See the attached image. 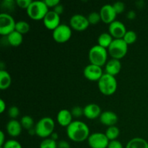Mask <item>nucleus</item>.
Returning a JSON list of instances; mask_svg holds the SVG:
<instances>
[{
    "instance_id": "obj_1",
    "label": "nucleus",
    "mask_w": 148,
    "mask_h": 148,
    "mask_svg": "<svg viewBox=\"0 0 148 148\" xmlns=\"http://www.w3.org/2000/svg\"><path fill=\"white\" fill-rule=\"evenodd\" d=\"M66 135L68 138L75 143H82L88 140L90 134V129L85 123L81 121H73L66 127Z\"/></svg>"
},
{
    "instance_id": "obj_2",
    "label": "nucleus",
    "mask_w": 148,
    "mask_h": 148,
    "mask_svg": "<svg viewBox=\"0 0 148 148\" xmlns=\"http://www.w3.org/2000/svg\"><path fill=\"white\" fill-rule=\"evenodd\" d=\"M98 85L100 92L103 95L108 96L115 93L118 84L115 77L104 73L98 81Z\"/></svg>"
},
{
    "instance_id": "obj_3",
    "label": "nucleus",
    "mask_w": 148,
    "mask_h": 148,
    "mask_svg": "<svg viewBox=\"0 0 148 148\" xmlns=\"http://www.w3.org/2000/svg\"><path fill=\"white\" fill-rule=\"evenodd\" d=\"M54 128V121L50 117H43L40 119L34 127L36 135L44 139L48 138L53 134Z\"/></svg>"
},
{
    "instance_id": "obj_4",
    "label": "nucleus",
    "mask_w": 148,
    "mask_h": 148,
    "mask_svg": "<svg viewBox=\"0 0 148 148\" xmlns=\"http://www.w3.org/2000/svg\"><path fill=\"white\" fill-rule=\"evenodd\" d=\"M26 12L32 20H43L49 10L44 1H32Z\"/></svg>"
},
{
    "instance_id": "obj_5",
    "label": "nucleus",
    "mask_w": 148,
    "mask_h": 148,
    "mask_svg": "<svg viewBox=\"0 0 148 148\" xmlns=\"http://www.w3.org/2000/svg\"><path fill=\"white\" fill-rule=\"evenodd\" d=\"M107 49L100 46L99 45L93 46L89 51V60L90 64L97 65L102 67L103 66L106 64L107 58H108Z\"/></svg>"
},
{
    "instance_id": "obj_6",
    "label": "nucleus",
    "mask_w": 148,
    "mask_h": 148,
    "mask_svg": "<svg viewBox=\"0 0 148 148\" xmlns=\"http://www.w3.org/2000/svg\"><path fill=\"white\" fill-rule=\"evenodd\" d=\"M128 51V45L123 39H114L108 49V54L112 59H123Z\"/></svg>"
},
{
    "instance_id": "obj_7",
    "label": "nucleus",
    "mask_w": 148,
    "mask_h": 148,
    "mask_svg": "<svg viewBox=\"0 0 148 148\" xmlns=\"http://www.w3.org/2000/svg\"><path fill=\"white\" fill-rule=\"evenodd\" d=\"M15 25L16 22L9 13L0 14V35L7 37L15 30Z\"/></svg>"
},
{
    "instance_id": "obj_8",
    "label": "nucleus",
    "mask_w": 148,
    "mask_h": 148,
    "mask_svg": "<svg viewBox=\"0 0 148 148\" xmlns=\"http://www.w3.org/2000/svg\"><path fill=\"white\" fill-rule=\"evenodd\" d=\"M72 28L66 24H61L53 30V38L56 43H64L69 40L72 37Z\"/></svg>"
},
{
    "instance_id": "obj_9",
    "label": "nucleus",
    "mask_w": 148,
    "mask_h": 148,
    "mask_svg": "<svg viewBox=\"0 0 148 148\" xmlns=\"http://www.w3.org/2000/svg\"><path fill=\"white\" fill-rule=\"evenodd\" d=\"M109 140L102 132H94L89 136L88 143L91 148H107Z\"/></svg>"
},
{
    "instance_id": "obj_10",
    "label": "nucleus",
    "mask_w": 148,
    "mask_h": 148,
    "mask_svg": "<svg viewBox=\"0 0 148 148\" xmlns=\"http://www.w3.org/2000/svg\"><path fill=\"white\" fill-rule=\"evenodd\" d=\"M70 27L76 31H84L89 27L90 23L88 22V17L82 14H77L72 16L69 20Z\"/></svg>"
},
{
    "instance_id": "obj_11",
    "label": "nucleus",
    "mask_w": 148,
    "mask_h": 148,
    "mask_svg": "<svg viewBox=\"0 0 148 148\" xmlns=\"http://www.w3.org/2000/svg\"><path fill=\"white\" fill-rule=\"evenodd\" d=\"M103 74L102 67L92 64L85 66L83 71L84 77L90 81H98Z\"/></svg>"
},
{
    "instance_id": "obj_12",
    "label": "nucleus",
    "mask_w": 148,
    "mask_h": 148,
    "mask_svg": "<svg viewBox=\"0 0 148 148\" xmlns=\"http://www.w3.org/2000/svg\"><path fill=\"white\" fill-rule=\"evenodd\" d=\"M108 32L114 39H123L127 30L124 23L119 20H115L108 26Z\"/></svg>"
},
{
    "instance_id": "obj_13",
    "label": "nucleus",
    "mask_w": 148,
    "mask_h": 148,
    "mask_svg": "<svg viewBox=\"0 0 148 148\" xmlns=\"http://www.w3.org/2000/svg\"><path fill=\"white\" fill-rule=\"evenodd\" d=\"M101 21L106 24H111L116 20L117 14L111 4H105L101 7L99 12Z\"/></svg>"
},
{
    "instance_id": "obj_14",
    "label": "nucleus",
    "mask_w": 148,
    "mask_h": 148,
    "mask_svg": "<svg viewBox=\"0 0 148 148\" xmlns=\"http://www.w3.org/2000/svg\"><path fill=\"white\" fill-rule=\"evenodd\" d=\"M43 25L46 29L54 30L58 26L60 25V15L56 14L54 11H49L43 20Z\"/></svg>"
},
{
    "instance_id": "obj_15",
    "label": "nucleus",
    "mask_w": 148,
    "mask_h": 148,
    "mask_svg": "<svg viewBox=\"0 0 148 148\" xmlns=\"http://www.w3.org/2000/svg\"><path fill=\"white\" fill-rule=\"evenodd\" d=\"M100 122L103 125L107 126V127H112L115 126L118 122V116L116 113L111 111H106L103 112L99 117Z\"/></svg>"
},
{
    "instance_id": "obj_16",
    "label": "nucleus",
    "mask_w": 148,
    "mask_h": 148,
    "mask_svg": "<svg viewBox=\"0 0 148 148\" xmlns=\"http://www.w3.org/2000/svg\"><path fill=\"white\" fill-rule=\"evenodd\" d=\"M84 116L88 119H95L100 117L101 113V108L95 103H89L83 108Z\"/></svg>"
},
{
    "instance_id": "obj_17",
    "label": "nucleus",
    "mask_w": 148,
    "mask_h": 148,
    "mask_svg": "<svg viewBox=\"0 0 148 148\" xmlns=\"http://www.w3.org/2000/svg\"><path fill=\"white\" fill-rule=\"evenodd\" d=\"M23 127L20 121L17 119H11L8 121L6 126V130L10 136L12 137H17L21 134Z\"/></svg>"
},
{
    "instance_id": "obj_18",
    "label": "nucleus",
    "mask_w": 148,
    "mask_h": 148,
    "mask_svg": "<svg viewBox=\"0 0 148 148\" xmlns=\"http://www.w3.org/2000/svg\"><path fill=\"white\" fill-rule=\"evenodd\" d=\"M106 73L115 77L118 75L121 69V64L120 60L115 59H110L105 65Z\"/></svg>"
},
{
    "instance_id": "obj_19",
    "label": "nucleus",
    "mask_w": 148,
    "mask_h": 148,
    "mask_svg": "<svg viewBox=\"0 0 148 148\" xmlns=\"http://www.w3.org/2000/svg\"><path fill=\"white\" fill-rule=\"evenodd\" d=\"M72 115L71 111L67 109H62L59 111L56 116V120L60 126L67 127L72 122Z\"/></svg>"
},
{
    "instance_id": "obj_20",
    "label": "nucleus",
    "mask_w": 148,
    "mask_h": 148,
    "mask_svg": "<svg viewBox=\"0 0 148 148\" xmlns=\"http://www.w3.org/2000/svg\"><path fill=\"white\" fill-rule=\"evenodd\" d=\"M6 38H7V43L10 46H14V47H17V46L21 45L22 43H23V35L14 30L12 33H10L9 36H7Z\"/></svg>"
},
{
    "instance_id": "obj_21",
    "label": "nucleus",
    "mask_w": 148,
    "mask_h": 148,
    "mask_svg": "<svg viewBox=\"0 0 148 148\" xmlns=\"http://www.w3.org/2000/svg\"><path fill=\"white\" fill-rule=\"evenodd\" d=\"M12 83V77L8 72L4 69L0 70V89L1 90L8 89Z\"/></svg>"
},
{
    "instance_id": "obj_22",
    "label": "nucleus",
    "mask_w": 148,
    "mask_h": 148,
    "mask_svg": "<svg viewBox=\"0 0 148 148\" xmlns=\"http://www.w3.org/2000/svg\"><path fill=\"white\" fill-rule=\"evenodd\" d=\"M125 148H148V143L141 137H134L128 142Z\"/></svg>"
},
{
    "instance_id": "obj_23",
    "label": "nucleus",
    "mask_w": 148,
    "mask_h": 148,
    "mask_svg": "<svg viewBox=\"0 0 148 148\" xmlns=\"http://www.w3.org/2000/svg\"><path fill=\"white\" fill-rule=\"evenodd\" d=\"M113 40H114L113 37L110 35L109 33H103L98 37V45L107 49H108Z\"/></svg>"
},
{
    "instance_id": "obj_24",
    "label": "nucleus",
    "mask_w": 148,
    "mask_h": 148,
    "mask_svg": "<svg viewBox=\"0 0 148 148\" xmlns=\"http://www.w3.org/2000/svg\"><path fill=\"white\" fill-rule=\"evenodd\" d=\"M119 129L117 127H116V126L108 127L105 133L106 136L109 141H113V140H116L119 136Z\"/></svg>"
},
{
    "instance_id": "obj_25",
    "label": "nucleus",
    "mask_w": 148,
    "mask_h": 148,
    "mask_svg": "<svg viewBox=\"0 0 148 148\" xmlns=\"http://www.w3.org/2000/svg\"><path fill=\"white\" fill-rule=\"evenodd\" d=\"M20 123L23 129L27 130H30L34 128V120L30 116H24L21 118Z\"/></svg>"
},
{
    "instance_id": "obj_26",
    "label": "nucleus",
    "mask_w": 148,
    "mask_h": 148,
    "mask_svg": "<svg viewBox=\"0 0 148 148\" xmlns=\"http://www.w3.org/2000/svg\"><path fill=\"white\" fill-rule=\"evenodd\" d=\"M30 25L26 21L20 20V21H18L16 23L15 30L17 32H18V33H21L22 35L28 33L29 30H30Z\"/></svg>"
},
{
    "instance_id": "obj_27",
    "label": "nucleus",
    "mask_w": 148,
    "mask_h": 148,
    "mask_svg": "<svg viewBox=\"0 0 148 148\" xmlns=\"http://www.w3.org/2000/svg\"><path fill=\"white\" fill-rule=\"evenodd\" d=\"M137 39V33H135L133 30H128V31L126 33L125 36L123 38V40L125 41V43L127 45L132 44V43H135L136 40Z\"/></svg>"
},
{
    "instance_id": "obj_28",
    "label": "nucleus",
    "mask_w": 148,
    "mask_h": 148,
    "mask_svg": "<svg viewBox=\"0 0 148 148\" xmlns=\"http://www.w3.org/2000/svg\"><path fill=\"white\" fill-rule=\"evenodd\" d=\"M40 148H58V143L53 139L46 138L40 143Z\"/></svg>"
},
{
    "instance_id": "obj_29",
    "label": "nucleus",
    "mask_w": 148,
    "mask_h": 148,
    "mask_svg": "<svg viewBox=\"0 0 148 148\" xmlns=\"http://www.w3.org/2000/svg\"><path fill=\"white\" fill-rule=\"evenodd\" d=\"M1 7L2 10L7 12H12L16 5V1L13 0H4L1 2ZM7 13V12H5Z\"/></svg>"
},
{
    "instance_id": "obj_30",
    "label": "nucleus",
    "mask_w": 148,
    "mask_h": 148,
    "mask_svg": "<svg viewBox=\"0 0 148 148\" xmlns=\"http://www.w3.org/2000/svg\"><path fill=\"white\" fill-rule=\"evenodd\" d=\"M88 20L90 25H97L101 20L100 13L97 12H92L90 13L89 15L88 16Z\"/></svg>"
},
{
    "instance_id": "obj_31",
    "label": "nucleus",
    "mask_w": 148,
    "mask_h": 148,
    "mask_svg": "<svg viewBox=\"0 0 148 148\" xmlns=\"http://www.w3.org/2000/svg\"><path fill=\"white\" fill-rule=\"evenodd\" d=\"M3 148H23L21 144L15 140H10L5 142L4 145L1 146Z\"/></svg>"
},
{
    "instance_id": "obj_32",
    "label": "nucleus",
    "mask_w": 148,
    "mask_h": 148,
    "mask_svg": "<svg viewBox=\"0 0 148 148\" xmlns=\"http://www.w3.org/2000/svg\"><path fill=\"white\" fill-rule=\"evenodd\" d=\"M8 115L11 119H16L20 115V110L17 106H12L8 110Z\"/></svg>"
},
{
    "instance_id": "obj_33",
    "label": "nucleus",
    "mask_w": 148,
    "mask_h": 148,
    "mask_svg": "<svg viewBox=\"0 0 148 148\" xmlns=\"http://www.w3.org/2000/svg\"><path fill=\"white\" fill-rule=\"evenodd\" d=\"M112 6L117 14H121L125 10V4L121 1H116L114 4H112Z\"/></svg>"
},
{
    "instance_id": "obj_34",
    "label": "nucleus",
    "mask_w": 148,
    "mask_h": 148,
    "mask_svg": "<svg viewBox=\"0 0 148 148\" xmlns=\"http://www.w3.org/2000/svg\"><path fill=\"white\" fill-rule=\"evenodd\" d=\"M71 113H72V116L75 117V118H79L82 116H84L83 108L79 106L73 107L71 110Z\"/></svg>"
},
{
    "instance_id": "obj_35",
    "label": "nucleus",
    "mask_w": 148,
    "mask_h": 148,
    "mask_svg": "<svg viewBox=\"0 0 148 148\" xmlns=\"http://www.w3.org/2000/svg\"><path fill=\"white\" fill-rule=\"evenodd\" d=\"M31 0H16V4L21 9H27L32 3Z\"/></svg>"
},
{
    "instance_id": "obj_36",
    "label": "nucleus",
    "mask_w": 148,
    "mask_h": 148,
    "mask_svg": "<svg viewBox=\"0 0 148 148\" xmlns=\"http://www.w3.org/2000/svg\"><path fill=\"white\" fill-rule=\"evenodd\" d=\"M107 148H124V147H123L121 142L116 140H113V141H110L109 143H108V147Z\"/></svg>"
},
{
    "instance_id": "obj_37",
    "label": "nucleus",
    "mask_w": 148,
    "mask_h": 148,
    "mask_svg": "<svg viewBox=\"0 0 148 148\" xmlns=\"http://www.w3.org/2000/svg\"><path fill=\"white\" fill-rule=\"evenodd\" d=\"M44 2L49 8H50V7H53L54 8L56 5L60 4L59 0H45Z\"/></svg>"
},
{
    "instance_id": "obj_38",
    "label": "nucleus",
    "mask_w": 148,
    "mask_h": 148,
    "mask_svg": "<svg viewBox=\"0 0 148 148\" xmlns=\"http://www.w3.org/2000/svg\"><path fill=\"white\" fill-rule=\"evenodd\" d=\"M58 148H71L70 145L65 140H60L58 143Z\"/></svg>"
},
{
    "instance_id": "obj_39",
    "label": "nucleus",
    "mask_w": 148,
    "mask_h": 148,
    "mask_svg": "<svg viewBox=\"0 0 148 148\" xmlns=\"http://www.w3.org/2000/svg\"><path fill=\"white\" fill-rule=\"evenodd\" d=\"M53 11L55 12L56 13V14H58L59 15H60V14H62V13H63L64 12V7L62 4H59L58 5H56V7L53 8Z\"/></svg>"
},
{
    "instance_id": "obj_40",
    "label": "nucleus",
    "mask_w": 148,
    "mask_h": 148,
    "mask_svg": "<svg viewBox=\"0 0 148 148\" xmlns=\"http://www.w3.org/2000/svg\"><path fill=\"white\" fill-rule=\"evenodd\" d=\"M136 16H137L136 12L134 11H133V10H130V11H129L128 13L127 14V17L130 20H134V19L136 18Z\"/></svg>"
},
{
    "instance_id": "obj_41",
    "label": "nucleus",
    "mask_w": 148,
    "mask_h": 148,
    "mask_svg": "<svg viewBox=\"0 0 148 148\" xmlns=\"http://www.w3.org/2000/svg\"><path fill=\"white\" fill-rule=\"evenodd\" d=\"M5 142V135H4V132L1 131L0 132V147L4 145Z\"/></svg>"
},
{
    "instance_id": "obj_42",
    "label": "nucleus",
    "mask_w": 148,
    "mask_h": 148,
    "mask_svg": "<svg viewBox=\"0 0 148 148\" xmlns=\"http://www.w3.org/2000/svg\"><path fill=\"white\" fill-rule=\"evenodd\" d=\"M6 109V103L2 99L0 100V114L4 113V111Z\"/></svg>"
},
{
    "instance_id": "obj_43",
    "label": "nucleus",
    "mask_w": 148,
    "mask_h": 148,
    "mask_svg": "<svg viewBox=\"0 0 148 148\" xmlns=\"http://www.w3.org/2000/svg\"><path fill=\"white\" fill-rule=\"evenodd\" d=\"M58 137H59V135H58L56 132H53V134L51 135V138L53 139V140H55V141H56V140L58 139Z\"/></svg>"
}]
</instances>
